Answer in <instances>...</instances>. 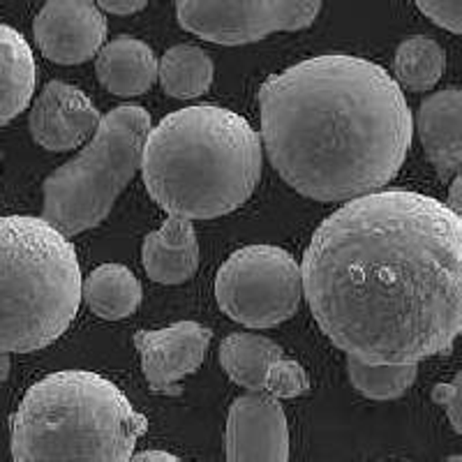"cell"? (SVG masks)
Wrapping results in <instances>:
<instances>
[{
  "mask_svg": "<svg viewBox=\"0 0 462 462\" xmlns=\"http://www.w3.org/2000/svg\"><path fill=\"white\" fill-rule=\"evenodd\" d=\"M300 280L315 321L346 356L448 354L462 326V217L410 189L354 197L317 226Z\"/></svg>",
  "mask_w": 462,
  "mask_h": 462,
  "instance_id": "obj_1",
  "label": "cell"
},
{
  "mask_svg": "<svg viewBox=\"0 0 462 462\" xmlns=\"http://www.w3.org/2000/svg\"><path fill=\"white\" fill-rule=\"evenodd\" d=\"M262 146L299 195L337 204L398 176L414 139L402 88L382 65L326 53L268 77L257 93Z\"/></svg>",
  "mask_w": 462,
  "mask_h": 462,
  "instance_id": "obj_2",
  "label": "cell"
},
{
  "mask_svg": "<svg viewBox=\"0 0 462 462\" xmlns=\"http://www.w3.org/2000/svg\"><path fill=\"white\" fill-rule=\"evenodd\" d=\"M262 164V137L241 114L195 105L148 130L139 169L151 199L169 216L213 220L253 197Z\"/></svg>",
  "mask_w": 462,
  "mask_h": 462,
  "instance_id": "obj_3",
  "label": "cell"
},
{
  "mask_svg": "<svg viewBox=\"0 0 462 462\" xmlns=\"http://www.w3.org/2000/svg\"><path fill=\"white\" fill-rule=\"evenodd\" d=\"M148 420L93 370H58L26 391L10 420V451L31 460H130Z\"/></svg>",
  "mask_w": 462,
  "mask_h": 462,
  "instance_id": "obj_4",
  "label": "cell"
},
{
  "mask_svg": "<svg viewBox=\"0 0 462 462\" xmlns=\"http://www.w3.org/2000/svg\"><path fill=\"white\" fill-rule=\"evenodd\" d=\"M81 266L63 231L44 217H0V349L53 345L79 315Z\"/></svg>",
  "mask_w": 462,
  "mask_h": 462,
  "instance_id": "obj_5",
  "label": "cell"
},
{
  "mask_svg": "<svg viewBox=\"0 0 462 462\" xmlns=\"http://www.w3.org/2000/svg\"><path fill=\"white\" fill-rule=\"evenodd\" d=\"M148 130L151 114L142 105H121L100 116L88 143L44 180V220L68 238L102 225L142 167Z\"/></svg>",
  "mask_w": 462,
  "mask_h": 462,
  "instance_id": "obj_6",
  "label": "cell"
},
{
  "mask_svg": "<svg viewBox=\"0 0 462 462\" xmlns=\"http://www.w3.org/2000/svg\"><path fill=\"white\" fill-rule=\"evenodd\" d=\"M303 299L300 263L278 245H245L216 275L220 310L247 328H273L291 319Z\"/></svg>",
  "mask_w": 462,
  "mask_h": 462,
  "instance_id": "obj_7",
  "label": "cell"
},
{
  "mask_svg": "<svg viewBox=\"0 0 462 462\" xmlns=\"http://www.w3.org/2000/svg\"><path fill=\"white\" fill-rule=\"evenodd\" d=\"M180 28L206 42L241 47L312 26L321 0H173Z\"/></svg>",
  "mask_w": 462,
  "mask_h": 462,
  "instance_id": "obj_8",
  "label": "cell"
},
{
  "mask_svg": "<svg viewBox=\"0 0 462 462\" xmlns=\"http://www.w3.org/2000/svg\"><path fill=\"white\" fill-rule=\"evenodd\" d=\"M225 457L229 462L289 460V423L278 398L263 391H250L231 402Z\"/></svg>",
  "mask_w": 462,
  "mask_h": 462,
  "instance_id": "obj_9",
  "label": "cell"
},
{
  "mask_svg": "<svg viewBox=\"0 0 462 462\" xmlns=\"http://www.w3.org/2000/svg\"><path fill=\"white\" fill-rule=\"evenodd\" d=\"M210 340L213 331L199 321H176L160 331L134 333L143 377L152 393L179 395V382L201 368Z\"/></svg>",
  "mask_w": 462,
  "mask_h": 462,
  "instance_id": "obj_10",
  "label": "cell"
},
{
  "mask_svg": "<svg viewBox=\"0 0 462 462\" xmlns=\"http://www.w3.org/2000/svg\"><path fill=\"white\" fill-rule=\"evenodd\" d=\"M37 47L58 65H81L100 51L106 19L93 0H47L32 22Z\"/></svg>",
  "mask_w": 462,
  "mask_h": 462,
  "instance_id": "obj_11",
  "label": "cell"
},
{
  "mask_svg": "<svg viewBox=\"0 0 462 462\" xmlns=\"http://www.w3.org/2000/svg\"><path fill=\"white\" fill-rule=\"evenodd\" d=\"M100 123V111L88 95L65 81H49L28 116V130L37 146L68 152L84 146Z\"/></svg>",
  "mask_w": 462,
  "mask_h": 462,
  "instance_id": "obj_12",
  "label": "cell"
},
{
  "mask_svg": "<svg viewBox=\"0 0 462 462\" xmlns=\"http://www.w3.org/2000/svg\"><path fill=\"white\" fill-rule=\"evenodd\" d=\"M414 132L441 180H451L462 167V93L444 88L428 95L416 111Z\"/></svg>",
  "mask_w": 462,
  "mask_h": 462,
  "instance_id": "obj_13",
  "label": "cell"
},
{
  "mask_svg": "<svg viewBox=\"0 0 462 462\" xmlns=\"http://www.w3.org/2000/svg\"><path fill=\"white\" fill-rule=\"evenodd\" d=\"M142 263L148 278L160 284H183L199 268V241L192 220L169 216L158 231L143 238Z\"/></svg>",
  "mask_w": 462,
  "mask_h": 462,
  "instance_id": "obj_14",
  "label": "cell"
},
{
  "mask_svg": "<svg viewBox=\"0 0 462 462\" xmlns=\"http://www.w3.org/2000/svg\"><path fill=\"white\" fill-rule=\"evenodd\" d=\"M95 72L111 95L137 97L158 81V56L137 37L118 35L95 53Z\"/></svg>",
  "mask_w": 462,
  "mask_h": 462,
  "instance_id": "obj_15",
  "label": "cell"
},
{
  "mask_svg": "<svg viewBox=\"0 0 462 462\" xmlns=\"http://www.w3.org/2000/svg\"><path fill=\"white\" fill-rule=\"evenodd\" d=\"M37 84V63L26 37L0 22V127L28 109Z\"/></svg>",
  "mask_w": 462,
  "mask_h": 462,
  "instance_id": "obj_16",
  "label": "cell"
},
{
  "mask_svg": "<svg viewBox=\"0 0 462 462\" xmlns=\"http://www.w3.org/2000/svg\"><path fill=\"white\" fill-rule=\"evenodd\" d=\"M142 294V282L123 263H102L81 280V300L105 321H121L134 315Z\"/></svg>",
  "mask_w": 462,
  "mask_h": 462,
  "instance_id": "obj_17",
  "label": "cell"
},
{
  "mask_svg": "<svg viewBox=\"0 0 462 462\" xmlns=\"http://www.w3.org/2000/svg\"><path fill=\"white\" fill-rule=\"evenodd\" d=\"M284 356L278 342L259 333H231L220 342V365L241 389L263 391L268 365Z\"/></svg>",
  "mask_w": 462,
  "mask_h": 462,
  "instance_id": "obj_18",
  "label": "cell"
},
{
  "mask_svg": "<svg viewBox=\"0 0 462 462\" xmlns=\"http://www.w3.org/2000/svg\"><path fill=\"white\" fill-rule=\"evenodd\" d=\"M213 74V58L195 44H176L158 60V79L162 90L176 100H195L208 93Z\"/></svg>",
  "mask_w": 462,
  "mask_h": 462,
  "instance_id": "obj_19",
  "label": "cell"
},
{
  "mask_svg": "<svg viewBox=\"0 0 462 462\" xmlns=\"http://www.w3.org/2000/svg\"><path fill=\"white\" fill-rule=\"evenodd\" d=\"M444 68H447L444 49L432 37H407L395 49L393 74L400 88L426 93L441 79Z\"/></svg>",
  "mask_w": 462,
  "mask_h": 462,
  "instance_id": "obj_20",
  "label": "cell"
},
{
  "mask_svg": "<svg viewBox=\"0 0 462 462\" xmlns=\"http://www.w3.org/2000/svg\"><path fill=\"white\" fill-rule=\"evenodd\" d=\"M346 374L354 389L365 398L395 400L416 382L419 363H368L346 356Z\"/></svg>",
  "mask_w": 462,
  "mask_h": 462,
  "instance_id": "obj_21",
  "label": "cell"
},
{
  "mask_svg": "<svg viewBox=\"0 0 462 462\" xmlns=\"http://www.w3.org/2000/svg\"><path fill=\"white\" fill-rule=\"evenodd\" d=\"M310 391V379L303 365L291 358H275L268 365L266 382H263V393L273 395L278 400H291Z\"/></svg>",
  "mask_w": 462,
  "mask_h": 462,
  "instance_id": "obj_22",
  "label": "cell"
},
{
  "mask_svg": "<svg viewBox=\"0 0 462 462\" xmlns=\"http://www.w3.org/2000/svg\"><path fill=\"white\" fill-rule=\"evenodd\" d=\"M414 3L439 28L453 32V35L462 32L460 0H414Z\"/></svg>",
  "mask_w": 462,
  "mask_h": 462,
  "instance_id": "obj_23",
  "label": "cell"
},
{
  "mask_svg": "<svg viewBox=\"0 0 462 462\" xmlns=\"http://www.w3.org/2000/svg\"><path fill=\"white\" fill-rule=\"evenodd\" d=\"M432 400L447 411L453 432L462 435V374L457 373L451 383H437L432 389Z\"/></svg>",
  "mask_w": 462,
  "mask_h": 462,
  "instance_id": "obj_24",
  "label": "cell"
},
{
  "mask_svg": "<svg viewBox=\"0 0 462 462\" xmlns=\"http://www.w3.org/2000/svg\"><path fill=\"white\" fill-rule=\"evenodd\" d=\"M148 5V0H97V7L109 14H118V16H127L134 14V12L143 10Z\"/></svg>",
  "mask_w": 462,
  "mask_h": 462,
  "instance_id": "obj_25",
  "label": "cell"
},
{
  "mask_svg": "<svg viewBox=\"0 0 462 462\" xmlns=\"http://www.w3.org/2000/svg\"><path fill=\"white\" fill-rule=\"evenodd\" d=\"M451 180H453V183H451V201H448L447 206L453 210V213H457V216H460V185H462L460 173H456Z\"/></svg>",
  "mask_w": 462,
  "mask_h": 462,
  "instance_id": "obj_26",
  "label": "cell"
},
{
  "mask_svg": "<svg viewBox=\"0 0 462 462\" xmlns=\"http://www.w3.org/2000/svg\"><path fill=\"white\" fill-rule=\"evenodd\" d=\"M134 460H179V456L167 451H143V453H132Z\"/></svg>",
  "mask_w": 462,
  "mask_h": 462,
  "instance_id": "obj_27",
  "label": "cell"
},
{
  "mask_svg": "<svg viewBox=\"0 0 462 462\" xmlns=\"http://www.w3.org/2000/svg\"><path fill=\"white\" fill-rule=\"evenodd\" d=\"M10 370H12L10 352H3V349H0V383L5 382L7 377H10Z\"/></svg>",
  "mask_w": 462,
  "mask_h": 462,
  "instance_id": "obj_28",
  "label": "cell"
}]
</instances>
